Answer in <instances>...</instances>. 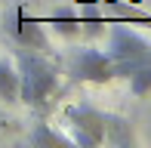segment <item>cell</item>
Masks as SVG:
<instances>
[{
    "mask_svg": "<svg viewBox=\"0 0 151 148\" xmlns=\"http://www.w3.org/2000/svg\"><path fill=\"white\" fill-rule=\"evenodd\" d=\"M0 124H3V120H0Z\"/></svg>",
    "mask_w": 151,
    "mask_h": 148,
    "instance_id": "30bf717a",
    "label": "cell"
},
{
    "mask_svg": "<svg viewBox=\"0 0 151 148\" xmlns=\"http://www.w3.org/2000/svg\"><path fill=\"white\" fill-rule=\"evenodd\" d=\"M108 56L114 62V74L117 77H129L139 65L151 62V40L142 37L139 31L127 28V25H114L108 34Z\"/></svg>",
    "mask_w": 151,
    "mask_h": 148,
    "instance_id": "7a4b0ae2",
    "label": "cell"
},
{
    "mask_svg": "<svg viewBox=\"0 0 151 148\" xmlns=\"http://www.w3.org/2000/svg\"><path fill=\"white\" fill-rule=\"evenodd\" d=\"M129 90H133V96L136 99H145L148 93H151V62H145V65H139L133 74H129Z\"/></svg>",
    "mask_w": 151,
    "mask_h": 148,
    "instance_id": "ba28073f",
    "label": "cell"
},
{
    "mask_svg": "<svg viewBox=\"0 0 151 148\" xmlns=\"http://www.w3.org/2000/svg\"><path fill=\"white\" fill-rule=\"evenodd\" d=\"M0 99L3 102H19V68L9 56L0 59Z\"/></svg>",
    "mask_w": 151,
    "mask_h": 148,
    "instance_id": "8992f818",
    "label": "cell"
},
{
    "mask_svg": "<svg viewBox=\"0 0 151 148\" xmlns=\"http://www.w3.org/2000/svg\"><path fill=\"white\" fill-rule=\"evenodd\" d=\"M12 62L19 68V102H25L34 111H46L52 93L59 90L56 65H50L34 50H19Z\"/></svg>",
    "mask_w": 151,
    "mask_h": 148,
    "instance_id": "6da1fadb",
    "label": "cell"
},
{
    "mask_svg": "<svg viewBox=\"0 0 151 148\" xmlns=\"http://www.w3.org/2000/svg\"><path fill=\"white\" fill-rule=\"evenodd\" d=\"M3 28H6V37L19 46V50H34V52H46L50 50V37L43 34L37 22H31L19 6H12L3 19Z\"/></svg>",
    "mask_w": 151,
    "mask_h": 148,
    "instance_id": "5b68a950",
    "label": "cell"
},
{
    "mask_svg": "<svg viewBox=\"0 0 151 148\" xmlns=\"http://www.w3.org/2000/svg\"><path fill=\"white\" fill-rule=\"evenodd\" d=\"M68 126H71V145L80 148H96L108 139V114L93 108V105H68L65 108Z\"/></svg>",
    "mask_w": 151,
    "mask_h": 148,
    "instance_id": "3957f363",
    "label": "cell"
},
{
    "mask_svg": "<svg viewBox=\"0 0 151 148\" xmlns=\"http://www.w3.org/2000/svg\"><path fill=\"white\" fill-rule=\"evenodd\" d=\"M28 145H71V139L68 136H62V133H56V130H50L46 124H37L34 130L28 133Z\"/></svg>",
    "mask_w": 151,
    "mask_h": 148,
    "instance_id": "52a82bcc",
    "label": "cell"
},
{
    "mask_svg": "<svg viewBox=\"0 0 151 148\" xmlns=\"http://www.w3.org/2000/svg\"><path fill=\"white\" fill-rule=\"evenodd\" d=\"M56 28L62 31V34L71 37V34H77V31H80V25L74 22V19H56Z\"/></svg>",
    "mask_w": 151,
    "mask_h": 148,
    "instance_id": "9c48e42d",
    "label": "cell"
},
{
    "mask_svg": "<svg viewBox=\"0 0 151 148\" xmlns=\"http://www.w3.org/2000/svg\"><path fill=\"white\" fill-rule=\"evenodd\" d=\"M71 74L77 80H86V83H111L117 74H114V62L108 52L102 50H93V46H80V50H74L71 56Z\"/></svg>",
    "mask_w": 151,
    "mask_h": 148,
    "instance_id": "277c9868",
    "label": "cell"
}]
</instances>
